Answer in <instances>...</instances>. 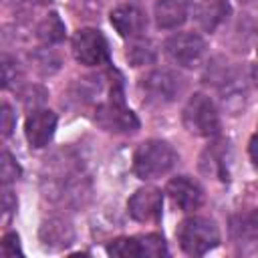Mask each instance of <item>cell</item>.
<instances>
[{
    "mask_svg": "<svg viewBox=\"0 0 258 258\" xmlns=\"http://www.w3.org/2000/svg\"><path fill=\"white\" fill-rule=\"evenodd\" d=\"M36 36L46 42V44H54V42H60L64 38V24L60 20V16L56 12H50L44 16V20L38 24L36 28Z\"/></svg>",
    "mask_w": 258,
    "mask_h": 258,
    "instance_id": "ffe728a7",
    "label": "cell"
},
{
    "mask_svg": "<svg viewBox=\"0 0 258 258\" xmlns=\"http://www.w3.org/2000/svg\"><path fill=\"white\" fill-rule=\"evenodd\" d=\"M177 163L175 149L161 139L143 141L133 155V171L141 179H157L169 173Z\"/></svg>",
    "mask_w": 258,
    "mask_h": 258,
    "instance_id": "7a4b0ae2",
    "label": "cell"
},
{
    "mask_svg": "<svg viewBox=\"0 0 258 258\" xmlns=\"http://www.w3.org/2000/svg\"><path fill=\"white\" fill-rule=\"evenodd\" d=\"M18 175H20L18 163L14 161V157H12L8 151H4V153H2V181H4V185L16 181Z\"/></svg>",
    "mask_w": 258,
    "mask_h": 258,
    "instance_id": "603a6c76",
    "label": "cell"
},
{
    "mask_svg": "<svg viewBox=\"0 0 258 258\" xmlns=\"http://www.w3.org/2000/svg\"><path fill=\"white\" fill-rule=\"evenodd\" d=\"M32 58H34V62H36V69H40V71H42V75H52V73L58 69V64H60L58 56H56V54H52L50 50H48V52H46V50L36 52Z\"/></svg>",
    "mask_w": 258,
    "mask_h": 258,
    "instance_id": "7402d4cb",
    "label": "cell"
},
{
    "mask_svg": "<svg viewBox=\"0 0 258 258\" xmlns=\"http://www.w3.org/2000/svg\"><path fill=\"white\" fill-rule=\"evenodd\" d=\"M56 129V115L50 109H34L24 123V135L34 149L44 147Z\"/></svg>",
    "mask_w": 258,
    "mask_h": 258,
    "instance_id": "4fadbf2b",
    "label": "cell"
},
{
    "mask_svg": "<svg viewBox=\"0 0 258 258\" xmlns=\"http://www.w3.org/2000/svg\"><path fill=\"white\" fill-rule=\"evenodd\" d=\"M252 81H254V85L258 87V62L252 67Z\"/></svg>",
    "mask_w": 258,
    "mask_h": 258,
    "instance_id": "83f0119b",
    "label": "cell"
},
{
    "mask_svg": "<svg viewBox=\"0 0 258 258\" xmlns=\"http://www.w3.org/2000/svg\"><path fill=\"white\" fill-rule=\"evenodd\" d=\"M38 236H40L44 246L64 248L75 240V230H73L71 222L64 218H48L42 222Z\"/></svg>",
    "mask_w": 258,
    "mask_h": 258,
    "instance_id": "9a60e30c",
    "label": "cell"
},
{
    "mask_svg": "<svg viewBox=\"0 0 258 258\" xmlns=\"http://www.w3.org/2000/svg\"><path fill=\"white\" fill-rule=\"evenodd\" d=\"M248 151H250V159H252L254 167H258V129H256V133H254L252 139H250V147H248Z\"/></svg>",
    "mask_w": 258,
    "mask_h": 258,
    "instance_id": "484cf974",
    "label": "cell"
},
{
    "mask_svg": "<svg viewBox=\"0 0 258 258\" xmlns=\"http://www.w3.org/2000/svg\"><path fill=\"white\" fill-rule=\"evenodd\" d=\"M95 121L107 133L125 135V133H135L139 129V119L135 117V113L129 107H125V103L121 99V91H117V93L113 91L111 99L97 107Z\"/></svg>",
    "mask_w": 258,
    "mask_h": 258,
    "instance_id": "5b68a950",
    "label": "cell"
},
{
    "mask_svg": "<svg viewBox=\"0 0 258 258\" xmlns=\"http://www.w3.org/2000/svg\"><path fill=\"white\" fill-rule=\"evenodd\" d=\"M20 79H22V71L18 69V62L10 56H4L2 58V85H4V89L14 87Z\"/></svg>",
    "mask_w": 258,
    "mask_h": 258,
    "instance_id": "44dd1931",
    "label": "cell"
},
{
    "mask_svg": "<svg viewBox=\"0 0 258 258\" xmlns=\"http://www.w3.org/2000/svg\"><path fill=\"white\" fill-rule=\"evenodd\" d=\"M240 2H244V4H246V2H252V0H240Z\"/></svg>",
    "mask_w": 258,
    "mask_h": 258,
    "instance_id": "f1b7e54d",
    "label": "cell"
},
{
    "mask_svg": "<svg viewBox=\"0 0 258 258\" xmlns=\"http://www.w3.org/2000/svg\"><path fill=\"white\" fill-rule=\"evenodd\" d=\"M111 24L123 38H139L147 28V14L137 2H123L111 12Z\"/></svg>",
    "mask_w": 258,
    "mask_h": 258,
    "instance_id": "30bf717a",
    "label": "cell"
},
{
    "mask_svg": "<svg viewBox=\"0 0 258 258\" xmlns=\"http://www.w3.org/2000/svg\"><path fill=\"white\" fill-rule=\"evenodd\" d=\"M163 48L167 58L183 69L198 67L206 54V42L196 32H177L165 40Z\"/></svg>",
    "mask_w": 258,
    "mask_h": 258,
    "instance_id": "52a82bcc",
    "label": "cell"
},
{
    "mask_svg": "<svg viewBox=\"0 0 258 258\" xmlns=\"http://www.w3.org/2000/svg\"><path fill=\"white\" fill-rule=\"evenodd\" d=\"M73 54L81 64L97 67L109 60V44L101 30L81 28L73 36Z\"/></svg>",
    "mask_w": 258,
    "mask_h": 258,
    "instance_id": "ba28073f",
    "label": "cell"
},
{
    "mask_svg": "<svg viewBox=\"0 0 258 258\" xmlns=\"http://www.w3.org/2000/svg\"><path fill=\"white\" fill-rule=\"evenodd\" d=\"M107 252L113 256H131V258H155L165 256L167 246L165 240L159 234H147V236H131V238H117L107 246Z\"/></svg>",
    "mask_w": 258,
    "mask_h": 258,
    "instance_id": "9c48e42d",
    "label": "cell"
},
{
    "mask_svg": "<svg viewBox=\"0 0 258 258\" xmlns=\"http://www.w3.org/2000/svg\"><path fill=\"white\" fill-rule=\"evenodd\" d=\"M177 242L189 256H204L220 244V230L214 220L191 216L177 226Z\"/></svg>",
    "mask_w": 258,
    "mask_h": 258,
    "instance_id": "3957f363",
    "label": "cell"
},
{
    "mask_svg": "<svg viewBox=\"0 0 258 258\" xmlns=\"http://www.w3.org/2000/svg\"><path fill=\"white\" fill-rule=\"evenodd\" d=\"M187 0H157L153 14L159 28H177L187 20Z\"/></svg>",
    "mask_w": 258,
    "mask_h": 258,
    "instance_id": "2e32d148",
    "label": "cell"
},
{
    "mask_svg": "<svg viewBox=\"0 0 258 258\" xmlns=\"http://www.w3.org/2000/svg\"><path fill=\"white\" fill-rule=\"evenodd\" d=\"M161 206H163V196L159 189L155 187H141L137 189L129 202H127V210L129 216L137 222H157L161 216Z\"/></svg>",
    "mask_w": 258,
    "mask_h": 258,
    "instance_id": "8fae6325",
    "label": "cell"
},
{
    "mask_svg": "<svg viewBox=\"0 0 258 258\" xmlns=\"http://www.w3.org/2000/svg\"><path fill=\"white\" fill-rule=\"evenodd\" d=\"M228 230L232 240L236 242H256L258 240V208L234 214L230 218Z\"/></svg>",
    "mask_w": 258,
    "mask_h": 258,
    "instance_id": "e0dca14e",
    "label": "cell"
},
{
    "mask_svg": "<svg viewBox=\"0 0 258 258\" xmlns=\"http://www.w3.org/2000/svg\"><path fill=\"white\" fill-rule=\"evenodd\" d=\"M16 210V200L12 198V194L6 189L4 191V216H8L10 212H14Z\"/></svg>",
    "mask_w": 258,
    "mask_h": 258,
    "instance_id": "4316f807",
    "label": "cell"
},
{
    "mask_svg": "<svg viewBox=\"0 0 258 258\" xmlns=\"http://www.w3.org/2000/svg\"><path fill=\"white\" fill-rule=\"evenodd\" d=\"M127 60L131 67H143V64H151L155 62L157 58V48L151 40L147 38H133L131 44L127 46V52H125Z\"/></svg>",
    "mask_w": 258,
    "mask_h": 258,
    "instance_id": "d6986e66",
    "label": "cell"
},
{
    "mask_svg": "<svg viewBox=\"0 0 258 258\" xmlns=\"http://www.w3.org/2000/svg\"><path fill=\"white\" fill-rule=\"evenodd\" d=\"M167 194L171 202L181 210V212H194L202 208L206 194L198 181H194L187 175H177L167 183Z\"/></svg>",
    "mask_w": 258,
    "mask_h": 258,
    "instance_id": "7c38bea8",
    "label": "cell"
},
{
    "mask_svg": "<svg viewBox=\"0 0 258 258\" xmlns=\"http://www.w3.org/2000/svg\"><path fill=\"white\" fill-rule=\"evenodd\" d=\"M230 16L228 0H200L196 8V20L206 32L220 28Z\"/></svg>",
    "mask_w": 258,
    "mask_h": 258,
    "instance_id": "5bb4252c",
    "label": "cell"
},
{
    "mask_svg": "<svg viewBox=\"0 0 258 258\" xmlns=\"http://www.w3.org/2000/svg\"><path fill=\"white\" fill-rule=\"evenodd\" d=\"M183 127L198 137H214L220 131V115L206 93H194L181 113Z\"/></svg>",
    "mask_w": 258,
    "mask_h": 258,
    "instance_id": "277c9868",
    "label": "cell"
},
{
    "mask_svg": "<svg viewBox=\"0 0 258 258\" xmlns=\"http://www.w3.org/2000/svg\"><path fill=\"white\" fill-rule=\"evenodd\" d=\"M2 254L4 256H16V254H20V244H18V236L16 234H6L2 238Z\"/></svg>",
    "mask_w": 258,
    "mask_h": 258,
    "instance_id": "d4e9b609",
    "label": "cell"
},
{
    "mask_svg": "<svg viewBox=\"0 0 258 258\" xmlns=\"http://www.w3.org/2000/svg\"><path fill=\"white\" fill-rule=\"evenodd\" d=\"M202 171L214 175L222 181H228V157H226V143H214L202 155Z\"/></svg>",
    "mask_w": 258,
    "mask_h": 258,
    "instance_id": "ac0fdd59",
    "label": "cell"
},
{
    "mask_svg": "<svg viewBox=\"0 0 258 258\" xmlns=\"http://www.w3.org/2000/svg\"><path fill=\"white\" fill-rule=\"evenodd\" d=\"M139 89L147 103L155 105H167L177 99V95L183 91V79L173 71H151L145 75L139 83Z\"/></svg>",
    "mask_w": 258,
    "mask_h": 258,
    "instance_id": "8992f818",
    "label": "cell"
},
{
    "mask_svg": "<svg viewBox=\"0 0 258 258\" xmlns=\"http://www.w3.org/2000/svg\"><path fill=\"white\" fill-rule=\"evenodd\" d=\"M0 117H2V135L8 137V135L12 133V129H14V123H16L14 113H12V107H10L8 103H2V113H0Z\"/></svg>",
    "mask_w": 258,
    "mask_h": 258,
    "instance_id": "cb8c5ba5",
    "label": "cell"
},
{
    "mask_svg": "<svg viewBox=\"0 0 258 258\" xmlns=\"http://www.w3.org/2000/svg\"><path fill=\"white\" fill-rule=\"evenodd\" d=\"M75 159H56L50 165V171L42 177L44 196L50 198L54 204L67 208L83 206L91 196V181L83 173L81 165L73 163Z\"/></svg>",
    "mask_w": 258,
    "mask_h": 258,
    "instance_id": "6da1fadb",
    "label": "cell"
}]
</instances>
